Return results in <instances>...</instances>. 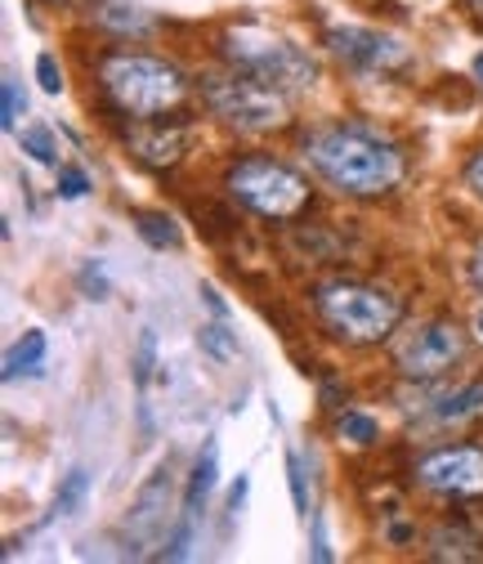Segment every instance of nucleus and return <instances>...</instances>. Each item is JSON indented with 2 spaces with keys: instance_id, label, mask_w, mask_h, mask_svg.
Wrapping results in <instances>:
<instances>
[{
  "instance_id": "nucleus-1",
  "label": "nucleus",
  "mask_w": 483,
  "mask_h": 564,
  "mask_svg": "<svg viewBox=\"0 0 483 564\" xmlns=\"http://www.w3.org/2000/svg\"><path fill=\"white\" fill-rule=\"evenodd\" d=\"M309 166L350 197H381L403 180V153L363 126H327L305 139Z\"/></svg>"
},
{
  "instance_id": "nucleus-26",
  "label": "nucleus",
  "mask_w": 483,
  "mask_h": 564,
  "mask_svg": "<svg viewBox=\"0 0 483 564\" xmlns=\"http://www.w3.org/2000/svg\"><path fill=\"white\" fill-rule=\"evenodd\" d=\"M36 82H41L45 95H58V90H63V73H58L54 54H41V58H36Z\"/></svg>"
},
{
  "instance_id": "nucleus-34",
  "label": "nucleus",
  "mask_w": 483,
  "mask_h": 564,
  "mask_svg": "<svg viewBox=\"0 0 483 564\" xmlns=\"http://www.w3.org/2000/svg\"><path fill=\"white\" fill-rule=\"evenodd\" d=\"M470 6H474V10H483V0H470Z\"/></svg>"
},
{
  "instance_id": "nucleus-12",
  "label": "nucleus",
  "mask_w": 483,
  "mask_h": 564,
  "mask_svg": "<svg viewBox=\"0 0 483 564\" xmlns=\"http://www.w3.org/2000/svg\"><path fill=\"white\" fill-rule=\"evenodd\" d=\"M45 355H50V340L41 327L23 332V340L10 345L6 355V381H19V377H41L45 372Z\"/></svg>"
},
{
  "instance_id": "nucleus-24",
  "label": "nucleus",
  "mask_w": 483,
  "mask_h": 564,
  "mask_svg": "<svg viewBox=\"0 0 483 564\" xmlns=\"http://www.w3.org/2000/svg\"><path fill=\"white\" fill-rule=\"evenodd\" d=\"M86 193H90V175H86V171H77V166H63V171H58V197L77 202V197H86Z\"/></svg>"
},
{
  "instance_id": "nucleus-7",
  "label": "nucleus",
  "mask_w": 483,
  "mask_h": 564,
  "mask_svg": "<svg viewBox=\"0 0 483 564\" xmlns=\"http://www.w3.org/2000/svg\"><path fill=\"white\" fill-rule=\"evenodd\" d=\"M465 359V336L452 323H421L394 345V368L407 381H435Z\"/></svg>"
},
{
  "instance_id": "nucleus-31",
  "label": "nucleus",
  "mask_w": 483,
  "mask_h": 564,
  "mask_svg": "<svg viewBox=\"0 0 483 564\" xmlns=\"http://www.w3.org/2000/svg\"><path fill=\"white\" fill-rule=\"evenodd\" d=\"M470 273H474V288H479V292H483V251H479V256H474V264H470Z\"/></svg>"
},
{
  "instance_id": "nucleus-2",
  "label": "nucleus",
  "mask_w": 483,
  "mask_h": 564,
  "mask_svg": "<svg viewBox=\"0 0 483 564\" xmlns=\"http://www.w3.org/2000/svg\"><path fill=\"white\" fill-rule=\"evenodd\" d=\"M99 82L108 99L130 117H162L184 104L188 82L175 63L149 54H108L99 63Z\"/></svg>"
},
{
  "instance_id": "nucleus-21",
  "label": "nucleus",
  "mask_w": 483,
  "mask_h": 564,
  "mask_svg": "<svg viewBox=\"0 0 483 564\" xmlns=\"http://www.w3.org/2000/svg\"><path fill=\"white\" fill-rule=\"evenodd\" d=\"M340 435L350 444H359V448H367V444H376L381 426H376V416H367V412H344L340 416Z\"/></svg>"
},
{
  "instance_id": "nucleus-27",
  "label": "nucleus",
  "mask_w": 483,
  "mask_h": 564,
  "mask_svg": "<svg viewBox=\"0 0 483 564\" xmlns=\"http://www.w3.org/2000/svg\"><path fill=\"white\" fill-rule=\"evenodd\" d=\"M246 488H251V479H246V475H238V484L229 488V516H238V511H242V502H246Z\"/></svg>"
},
{
  "instance_id": "nucleus-10",
  "label": "nucleus",
  "mask_w": 483,
  "mask_h": 564,
  "mask_svg": "<svg viewBox=\"0 0 483 564\" xmlns=\"http://www.w3.org/2000/svg\"><path fill=\"white\" fill-rule=\"evenodd\" d=\"M130 153L140 158V162H149V166H171V162H179V153H184V144H188V126L184 121H175V126H166V121H157V117H134V126H130Z\"/></svg>"
},
{
  "instance_id": "nucleus-8",
  "label": "nucleus",
  "mask_w": 483,
  "mask_h": 564,
  "mask_svg": "<svg viewBox=\"0 0 483 564\" xmlns=\"http://www.w3.org/2000/svg\"><path fill=\"white\" fill-rule=\"evenodd\" d=\"M327 50L340 63H350V67L372 73V77H394V73H407L411 67V50L398 36L376 32V28H331Z\"/></svg>"
},
{
  "instance_id": "nucleus-17",
  "label": "nucleus",
  "mask_w": 483,
  "mask_h": 564,
  "mask_svg": "<svg viewBox=\"0 0 483 564\" xmlns=\"http://www.w3.org/2000/svg\"><path fill=\"white\" fill-rule=\"evenodd\" d=\"M197 345H201V355H206V359H216V364L238 359V336L224 327V318H220V323H201Z\"/></svg>"
},
{
  "instance_id": "nucleus-15",
  "label": "nucleus",
  "mask_w": 483,
  "mask_h": 564,
  "mask_svg": "<svg viewBox=\"0 0 483 564\" xmlns=\"http://www.w3.org/2000/svg\"><path fill=\"white\" fill-rule=\"evenodd\" d=\"M86 498H90V470L86 466H73V470L63 475L58 492H54V516H77L86 507Z\"/></svg>"
},
{
  "instance_id": "nucleus-23",
  "label": "nucleus",
  "mask_w": 483,
  "mask_h": 564,
  "mask_svg": "<svg viewBox=\"0 0 483 564\" xmlns=\"http://www.w3.org/2000/svg\"><path fill=\"white\" fill-rule=\"evenodd\" d=\"M23 112H28V95H23V90H19V82L10 77V82H6V99H0V126L14 130Z\"/></svg>"
},
{
  "instance_id": "nucleus-30",
  "label": "nucleus",
  "mask_w": 483,
  "mask_h": 564,
  "mask_svg": "<svg viewBox=\"0 0 483 564\" xmlns=\"http://www.w3.org/2000/svg\"><path fill=\"white\" fill-rule=\"evenodd\" d=\"M201 296H206V305L216 310V318H229V305L220 301V292H216V288H201Z\"/></svg>"
},
{
  "instance_id": "nucleus-11",
  "label": "nucleus",
  "mask_w": 483,
  "mask_h": 564,
  "mask_svg": "<svg viewBox=\"0 0 483 564\" xmlns=\"http://www.w3.org/2000/svg\"><path fill=\"white\" fill-rule=\"evenodd\" d=\"M216 484H220V444H216V440H206L201 453H197V462H193L188 488H184V516L197 520L201 507H206V498L216 492Z\"/></svg>"
},
{
  "instance_id": "nucleus-25",
  "label": "nucleus",
  "mask_w": 483,
  "mask_h": 564,
  "mask_svg": "<svg viewBox=\"0 0 483 564\" xmlns=\"http://www.w3.org/2000/svg\"><path fill=\"white\" fill-rule=\"evenodd\" d=\"M77 282H81V292H86L90 301H103V296H108V273H103V264H99V260H90V264L81 269V278H77Z\"/></svg>"
},
{
  "instance_id": "nucleus-14",
  "label": "nucleus",
  "mask_w": 483,
  "mask_h": 564,
  "mask_svg": "<svg viewBox=\"0 0 483 564\" xmlns=\"http://www.w3.org/2000/svg\"><path fill=\"white\" fill-rule=\"evenodd\" d=\"M134 229H140V238H144L149 247H157V251H166V247H179V242H184L179 225L166 216V210H140V216H134Z\"/></svg>"
},
{
  "instance_id": "nucleus-3",
  "label": "nucleus",
  "mask_w": 483,
  "mask_h": 564,
  "mask_svg": "<svg viewBox=\"0 0 483 564\" xmlns=\"http://www.w3.org/2000/svg\"><path fill=\"white\" fill-rule=\"evenodd\" d=\"M314 314L344 345H376L398 327L403 305L367 282H322L314 292Z\"/></svg>"
},
{
  "instance_id": "nucleus-19",
  "label": "nucleus",
  "mask_w": 483,
  "mask_h": 564,
  "mask_svg": "<svg viewBox=\"0 0 483 564\" xmlns=\"http://www.w3.org/2000/svg\"><path fill=\"white\" fill-rule=\"evenodd\" d=\"M99 23H108V28L121 32V36H144V32L153 28L140 10H130V6H108V10H99Z\"/></svg>"
},
{
  "instance_id": "nucleus-9",
  "label": "nucleus",
  "mask_w": 483,
  "mask_h": 564,
  "mask_svg": "<svg viewBox=\"0 0 483 564\" xmlns=\"http://www.w3.org/2000/svg\"><path fill=\"white\" fill-rule=\"evenodd\" d=\"M421 488L439 492V498H483V448L457 444L421 457L417 466Z\"/></svg>"
},
{
  "instance_id": "nucleus-4",
  "label": "nucleus",
  "mask_w": 483,
  "mask_h": 564,
  "mask_svg": "<svg viewBox=\"0 0 483 564\" xmlns=\"http://www.w3.org/2000/svg\"><path fill=\"white\" fill-rule=\"evenodd\" d=\"M220 54L229 58V67H238V73H251L278 90H309L318 82V63L300 45H292L283 36H268L260 28L224 32Z\"/></svg>"
},
{
  "instance_id": "nucleus-6",
  "label": "nucleus",
  "mask_w": 483,
  "mask_h": 564,
  "mask_svg": "<svg viewBox=\"0 0 483 564\" xmlns=\"http://www.w3.org/2000/svg\"><path fill=\"white\" fill-rule=\"evenodd\" d=\"M201 99L220 121L246 130V134H260V130H278L287 121V99L278 86H268L251 73H211L201 77Z\"/></svg>"
},
{
  "instance_id": "nucleus-18",
  "label": "nucleus",
  "mask_w": 483,
  "mask_h": 564,
  "mask_svg": "<svg viewBox=\"0 0 483 564\" xmlns=\"http://www.w3.org/2000/svg\"><path fill=\"white\" fill-rule=\"evenodd\" d=\"M19 149H23L32 162H41V166H58V144H54V130H50V126H28V130L19 134Z\"/></svg>"
},
{
  "instance_id": "nucleus-13",
  "label": "nucleus",
  "mask_w": 483,
  "mask_h": 564,
  "mask_svg": "<svg viewBox=\"0 0 483 564\" xmlns=\"http://www.w3.org/2000/svg\"><path fill=\"white\" fill-rule=\"evenodd\" d=\"M430 416L439 421V426H461V421H470V416H483V381L443 394V399L430 408Z\"/></svg>"
},
{
  "instance_id": "nucleus-32",
  "label": "nucleus",
  "mask_w": 483,
  "mask_h": 564,
  "mask_svg": "<svg viewBox=\"0 0 483 564\" xmlns=\"http://www.w3.org/2000/svg\"><path fill=\"white\" fill-rule=\"evenodd\" d=\"M474 82H483V54L474 58Z\"/></svg>"
},
{
  "instance_id": "nucleus-20",
  "label": "nucleus",
  "mask_w": 483,
  "mask_h": 564,
  "mask_svg": "<svg viewBox=\"0 0 483 564\" xmlns=\"http://www.w3.org/2000/svg\"><path fill=\"white\" fill-rule=\"evenodd\" d=\"M153 368H157V332L144 327L140 332V345H134V386H149L153 381Z\"/></svg>"
},
{
  "instance_id": "nucleus-28",
  "label": "nucleus",
  "mask_w": 483,
  "mask_h": 564,
  "mask_svg": "<svg viewBox=\"0 0 483 564\" xmlns=\"http://www.w3.org/2000/svg\"><path fill=\"white\" fill-rule=\"evenodd\" d=\"M314 560H318V564H331V546H327L322 520H314Z\"/></svg>"
},
{
  "instance_id": "nucleus-29",
  "label": "nucleus",
  "mask_w": 483,
  "mask_h": 564,
  "mask_svg": "<svg viewBox=\"0 0 483 564\" xmlns=\"http://www.w3.org/2000/svg\"><path fill=\"white\" fill-rule=\"evenodd\" d=\"M465 184L483 197V153H474V158H470V166H465Z\"/></svg>"
},
{
  "instance_id": "nucleus-5",
  "label": "nucleus",
  "mask_w": 483,
  "mask_h": 564,
  "mask_svg": "<svg viewBox=\"0 0 483 564\" xmlns=\"http://www.w3.org/2000/svg\"><path fill=\"white\" fill-rule=\"evenodd\" d=\"M224 188L238 206L264 220H292L309 206V180L273 158H246L224 175Z\"/></svg>"
},
{
  "instance_id": "nucleus-16",
  "label": "nucleus",
  "mask_w": 483,
  "mask_h": 564,
  "mask_svg": "<svg viewBox=\"0 0 483 564\" xmlns=\"http://www.w3.org/2000/svg\"><path fill=\"white\" fill-rule=\"evenodd\" d=\"M166 492H171V475H166V466H162V470L149 479V488L140 492V502H134V524H140V529H157Z\"/></svg>"
},
{
  "instance_id": "nucleus-33",
  "label": "nucleus",
  "mask_w": 483,
  "mask_h": 564,
  "mask_svg": "<svg viewBox=\"0 0 483 564\" xmlns=\"http://www.w3.org/2000/svg\"><path fill=\"white\" fill-rule=\"evenodd\" d=\"M474 327H479V336H483V310H479V318H474Z\"/></svg>"
},
{
  "instance_id": "nucleus-22",
  "label": "nucleus",
  "mask_w": 483,
  "mask_h": 564,
  "mask_svg": "<svg viewBox=\"0 0 483 564\" xmlns=\"http://www.w3.org/2000/svg\"><path fill=\"white\" fill-rule=\"evenodd\" d=\"M287 484H292V502L300 516H309V479H305V457L287 453Z\"/></svg>"
}]
</instances>
